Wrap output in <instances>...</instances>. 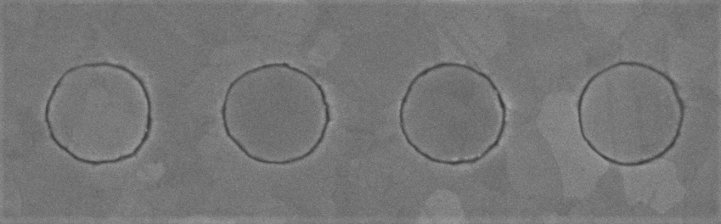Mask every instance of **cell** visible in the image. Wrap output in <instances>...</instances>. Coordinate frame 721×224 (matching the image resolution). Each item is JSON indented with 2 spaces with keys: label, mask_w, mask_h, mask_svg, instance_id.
Instances as JSON below:
<instances>
[{
  "label": "cell",
  "mask_w": 721,
  "mask_h": 224,
  "mask_svg": "<svg viewBox=\"0 0 721 224\" xmlns=\"http://www.w3.org/2000/svg\"><path fill=\"white\" fill-rule=\"evenodd\" d=\"M418 75L426 84L425 112L431 136L421 156L437 164L471 165L500 145L507 109L488 75L453 61L436 63Z\"/></svg>",
  "instance_id": "obj_1"
}]
</instances>
